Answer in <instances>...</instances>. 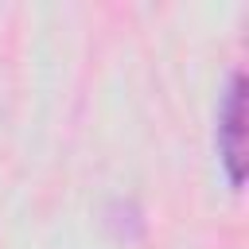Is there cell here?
Segmentation results:
<instances>
[{
    "label": "cell",
    "mask_w": 249,
    "mask_h": 249,
    "mask_svg": "<svg viewBox=\"0 0 249 249\" xmlns=\"http://www.w3.org/2000/svg\"><path fill=\"white\" fill-rule=\"evenodd\" d=\"M245 152H249V140H245V74L233 70L230 86L222 93V105H218V160L226 167L230 187L245 183V163H249Z\"/></svg>",
    "instance_id": "6da1fadb"
}]
</instances>
